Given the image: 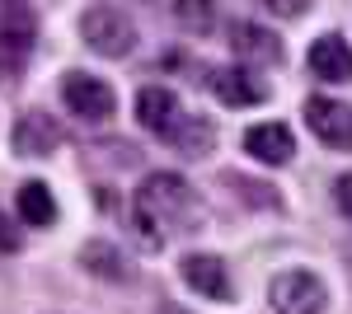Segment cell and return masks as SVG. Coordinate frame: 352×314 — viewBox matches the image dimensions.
I'll return each mask as SVG.
<instances>
[{
	"instance_id": "cell-10",
	"label": "cell",
	"mask_w": 352,
	"mask_h": 314,
	"mask_svg": "<svg viewBox=\"0 0 352 314\" xmlns=\"http://www.w3.org/2000/svg\"><path fill=\"white\" fill-rule=\"evenodd\" d=\"M179 117H184V104H179V94L174 89H164V85H146L141 94H136V122L151 131V136H169V131L179 127Z\"/></svg>"
},
{
	"instance_id": "cell-19",
	"label": "cell",
	"mask_w": 352,
	"mask_h": 314,
	"mask_svg": "<svg viewBox=\"0 0 352 314\" xmlns=\"http://www.w3.org/2000/svg\"><path fill=\"white\" fill-rule=\"evenodd\" d=\"M24 61H28V47L0 38V80H19L24 76Z\"/></svg>"
},
{
	"instance_id": "cell-4",
	"label": "cell",
	"mask_w": 352,
	"mask_h": 314,
	"mask_svg": "<svg viewBox=\"0 0 352 314\" xmlns=\"http://www.w3.org/2000/svg\"><path fill=\"white\" fill-rule=\"evenodd\" d=\"M61 104L71 108L80 122H89V127H104L113 113H118V94H113V89H109L99 76L71 71V76H66V85H61Z\"/></svg>"
},
{
	"instance_id": "cell-5",
	"label": "cell",
	"mask_w": 352,
	"mask_h": 314,
	"mask_svg": "<svg viewBox=\"0 0 352 314\" xmlns=\"http://www.w3.org/2000/svg\"><path fill=\"white\" fill-rule=\"evenodd\" d=\"M179 277H184V287H188L192 295H202V300H212V305H230V295H235L221 254H184Z\"/></svg>"
},
{
	"instance_id": "cell-15",
	"label": "cell",
	"mask_w": 352,
	"mask_h": 314,
	"mask_svg": "<svg viewBox=\"0 0 352 314\" xmlns=\"http://www.w3.org/2000/svg\"><path fill=\"white\" fill-rule=\"evenodd\" d=\"M14 211H19V221H24V225H33V230H47V225H56L52 188L43 183V179H28V183H19Z\"/></svg>"
},
{
	"instance_id": "cell-12",
	"label": "cell",
	"mask_w": 352,
	"mask_h": 314,
	"mask_svg": "<svg viewBox=\"0 0 352 314\" xmlns=\"http://www.w3.org/2000/svg\"><path fill=\"white\" fill-rule=\"evenodd\" d=\"M207 80L226 108H254L268 99V85L249 76V66H217V71H207Z\"/></svg>"
},
{
	"instance_id": "cell-6",
	"label": "cell",
	"mask_w": 352,
	"mask_h": 314,
	"mask_svg": "<svg viewBox=\"0 0 352 314\" xmlns=\"http://www.w3.org/2000/svg\"><path fill=\"white\" fill-rule=\"evenodd\" d=\"M305 127L315 131V141H324L329 150H352V108L329 94L305 99Z\"/></svg>"
},
{
	"instance_id": "cell-3",
	"label": "cell",
	"mask_w": 352,
	"mask_h": 314,
	"mask_svg": "<svg viewBox=\"0 0 352 314\" xmlns=\"http://www.w3.org/2000/svg\"><path fill=\"white\" fill-rule=\"evenodd\" d=\"M268 305L272 314H324L329 291L315 272H277L268 282Z\"/></svg>"
},
{
	"instance_id": "cell-2",
	"label": "cell",
	"mask_w": 352,
	"mask_h": 314,
	"mask_svg": "<svg viewBox=\"0 0 352 314\" xmlns=\"http://www.w3.org/2000/svg\"><path fill=\"white\" fill-rule=\"evenodd\" d=\"M80 33H85V43L99 56H109V61H118V56H127L136 47V24L127 19V10H118V5H94V10H85Z\"/></svg>"
},
{
	"instance_id": "cell-16",
	"label": "cell",
	"mask_w": 352,
	"mask_h": 314,
	"mask_svg": "<svg viewBox=\"0 0 352 314\" xmlns=\"http://www.w3.org/2000/svg\"><path fill=\"white\" fill-rule=\"evenodd\" d=\"M0 38L19 43V47H33L38 38V14L28 0H0Z\"/></svg>"
},
{
	"instance_id": "cell-9",
	"label": "cell",
	"mask_w": 352,
	"mask_h": 314,
	"mask_svg": "<svg viewBox=\"0 0 352 314\" xmlns=\"http://www.w3.org/2000/svg\"><path fill=\"white\" fill-rule=\"evenodd\" d=\"M230 52H235L240 66H282L287 47H282V38H277L272 28L240 19V24L230 28Z\"/></svg>"
},
{
	"instance_id": "cell-1",
	"label": "cell",
	"mask_w": 352,
	"mask_h": 314,
	"mask_svg": "<svg viewBox=\"0 0 352 314\" xmlns=\"http://www.w3.org/2000/svg\"><path fill=\"white\" fill-rule=\"evenodd\" d=\"M192 211H197V192L184 174H174V169H155V174H146L141 188L132 192V225L141 244H151V249H160L169 235H179V230H192Z\"/></svg>"
},
{
	"instance_id": "cell-14",
	"label": "cell",
	"mask_w": 352,
	"mask_h": 314,
	"mask_svg": "<svg viewBox=\"0 0 352 314\" xmlns=\"http://www.w3.org/2000/svg\"><path fill=\"white\" fill-rule=\"evenodd\" d=\"M174 150L184 159H202V155H212L217 150V122L212 117H202V113H184L179 117V127L164 136Z\"/></svg>"
},
{
	"instance_id": "cell-11",
	"label": "cell",
	"mask_w": 352,
	"mask_h": 314,
	"mask_svg": "<svg viewBox=\"0 0 352 314\" xmlns=\"http://www.w3.org/2000/svg\"><path fill=\"white\" fill-rule=\"evenodd\" d=\"M244 150L258 159V164L282 169V164H292V159H296V136H292L287 122H258V127L244 131Z\"/></svg>"
},
{
	"instance_id": "cell-8",
	"label": "cell",
	"mask_w": 352,
	"mask_h": 314,
	"mask_svg": "<svg viewBox=\"0 0 352 314\" xmlns=\"http://www.w3.org/2000/svg\"><path fill=\"white\" fill-rule=\"evenodd\" d=\"M305 66L324 85H352V43L343 33H320L305 52Z\"/></svg>"
},
{
	"instance_id": "cell-22",
	"label": "cell",
	"mask_w": 352,
	"mask_h": 314,
	"mask_svg": "<svg viewBox=\"0 0 352 314\" xmlns=\"http://www.w3.org/2000/svg\"><path fill=\"white\" fill-rule=\"evenodd\" d=\"M333 207L352 221V174H338V179H333Z\"/></svg>"
},
{
	"instance_id": "cell-20",
	"label": "cell",
	"mask_w": 352,
	"mask_h": 314,
	"mask_svg": "<svg viewBox=\"0 0 352 314\" xmlns=\"http://www.w3.org/2000/svg\"><path fill=\"white\" fill-rule=\"evenodd\" d=\"M24 249V235H19V225L10 221V211L0 207V254H19Z\"/></svg>"
},
{
	"instance_id": "cell-17",
	"label": "cell",
	"mask_w": 352,
	"mask_h": 314,
	"mask_svg": "<svg viewBox=\"0 0 352 314\" xmlns=\"http://www.w3.org/2000/svg\"><path fill=\"white\" fill-rule=\"evenodd\" d=\"M221 183L235 192V202L244 207H258V211H282V197L277 188H268L263 179H249V174H221Z\"/></svg>"
},
{
	"instance_id": "cell-7",
	"label": "cell",
	"mask_w": 352,
	"mask_h": 314,
	"mask_svg": "<svg viewBox=\"0 0 352 314\" xmlns=\"http://www.w3.org/2000/svg\"><path fill=\"white\" fill-rule=\"evenodd\" d=\"M66 141V131H61V122H56L52 113H43V108H28L24 117L14 122V131H10V146H14V155L24 159H47Z\"/></svg>"
},
{
	"instance_id": "cell-18",
	"label": "cell",
	"mask_w": 352,
	"mask_h": 314,
	"mask_svg": "<svg viewBox=\"0 0 352 314\" xmlns=\"http://www.w3.org/2000/svg\"><path fill=\"white\" fill-rule=\"evenodd\" d=\"M174 19L188 28V33H212L217 28V0H174Z\"/></svg>"
},
{
	"instance_id": "cell-21",
	"label": "cell",
	"mask_w": 352,
	"mask_h": 314,
	"mask_svg": "<svg viewBox=\"0 0 352 314\" xmlns=\"http://www.w3.org/2000/svg\"><path fill=\"white\" fill-rule=\"evenodd\" d=\"M258 5H263L268 14H277V19H300L315 0H258Z\"/></svg>"
},
{
	"instance_id": "cell-13",
	"label": "cell",
	"mask_w": 352,
	"mask_h": 314,
	"mask_svg": "<svg viewBox=\"0 0 352 314\" xmlns=\"http://www.w3.org/2000/svg\"><path fill=\"white\" fill-rule=\"evenodd\" d=\"M80 267L89 272V277H99V282H113V287H122V282H132V262H127V254L118 249V244H109V239H89L80 249Z\"/></svg>"
}]
</instances>
